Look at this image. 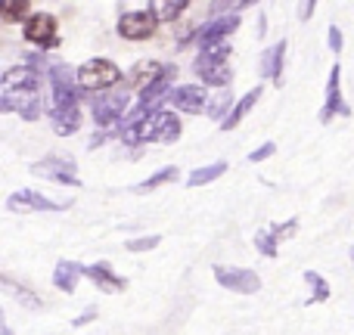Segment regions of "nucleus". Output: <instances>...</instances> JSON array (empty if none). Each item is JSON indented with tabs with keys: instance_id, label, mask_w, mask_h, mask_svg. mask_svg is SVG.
<instances>
[{
	"instance_id": "obj_1",
	"label": "nucleus",
	"mask_w": 354,
	"mask_h": 335,
	"mask_svg": "<svg viewBox=\"0 0 354 335\" xmlns=\"http://www.w3.org/2000/svg\"><path fill=\"white\" fill-rule=\"evenodd\" d=\"M180 137V122L171 112H156V115H147L143 122H137L134 128L124 131V143H147V140H156V143H174Z\"/></svg>"
},
{
	"instance_id": "obj_2",
	"label": "nucleus",
	"mask_w": 354,
	"mask_h": 335,
	"mask_svg": "<svg viewBox=\"0 0 354 335\" xmlns=\"http://www.w3.org/2000/svg\"><path fill=\"white\" fill-rule=\"evenodd\" d=\"M122 81V68L109 59H91L78 68V84L84 90H106Z\"/></svg>"
},
{
	"instance_id": "obj_3",
	"label": "nucleus",
	"mask_w": 354,
	"mask_h": 335,
	"mask_svg": "<svg viewBox=\"0 0 354 335\" xmlns=\"http://www.w3.org/2000/svg\"><path fill=\"white\" fill-rule=\"evenodd\" d=\"M0 109L3 112H19L28 122H37L44 112L41 93L37 87H22V90H0Z\"/></svg>"
},
{
	"instance_id": "obj_4",
	"label": "nucleus",
	"mask_w": 354,
	"mask_h": 335,
	"mask_svg": "<svg viewBox=\"0 0 354 335\" xmlns=\"http://www.w3.org/2000/svg\"><path fill=\"white\" fill-rule=\"evenodd\" d=\"M214 280H218L224 289L239 292V295H255L258 289H261L258 274L243 270V267H224V264H214Z\"/></svg>"
},
{
	"instance_id": "obj_5",
	"label": "nucleus",
	"mask_w": 354,
	"mask_h": 335,
	"mask_svg": "<svg viewBox=\"0 0 354 335\" xmlns=\"http://www.w3.org/2000/svg\"><path fill=\"white\" fill-rule=\"evenodd\" d=\"M31 174L47 177V180H59V183H66V186H81L75 162L66 159V155H50V159L35 162V165H31Z\"/></svg>"
},
{
	"instance_id": "obj_6",
	"label": "nucleus",
	"mask_w": 354,
	"mask_h": 335,
	"mask_svg": "<svg viewBox=\"0 0 354 335\" xmlns=\"http://www.w3.org/2000/svg\"><path fill=\"white\" fill-rule=\"evenodd\" d=\"M6 208L10 211H66L68 202H53L47 195L35 193V189H19L6 199Z\"/></svg>"
},
{
	"instance_id": "obj_7",
	"label": "nucleus",
	"mask_w": 354,
	"mask_h": 335,
	"mask_svg": "<svg viewBox=\"0 0 354 335\" xmlns=\"http://www.w3.org/2000/svg\"><path fill=\"white\" fill-rule=\"evenodd\" d=\"M339 78H342V66H333L330 68V81H326V103H324V109H320V122H330L333 115H351V109H348V103L342 99V87H339Z\"/></svg>"
},
{
	"instance_id": "obj_8",
	"label": "nucleus",
	"mask_w": 354,
	"mask_h": 335,
	"mask_svg": "<svg viewBox=\"0 0 354 335\" xmlns=\"http://www.w3.org/2000/svg\"><path fill=\"white\" fill-rule=\"evenodd\" d=\"M25 37L37 47H56V19L50 12H35L25 22Z\"/></svg>"
},
{
	"instance_id": "obj_9",
	"label": "nucleus",
	"mask_w": 354,
	"mask_h": 335,
	"mask_svg": "<svg viewBox=\"0 0 354 335\" xmlns=\"http://www.w3.org/2000/svg\"><path fill=\"white\" fill-rule=\"evenodd\" d=\"M156 31V16L153 12H124L118 19V35L128 41H147Z\"/></svg>"
},
{
	"instance_id": "obj_10",
	"label": "nucleus",
	"mask_w": 354,
	"mask_h": 335,
	"mask_svg": "<svg viewBox=\"0 0 354 335\" xmlns=\"http://www.w3.org/2000/svg\"><path fill=\"white\" fill-rule=\"evenodd\" d=\"M236 28H239V16H236V12H227V16L212 19L208 25H202V28H199V37H196V41H199V50L208 47V44H221L227 35H230V31H236Z\"/></svg>"
},
{
	"instance_id": "obj_11",
	"label": "nucleus",
	"mask_w": 354,
	"mask_h": 335,
	"mask_svg": "<svg viewBox=\"0 0 354 335\" xmlns=\"http://www.w3.org/2000/svg\"><path fill=\"white\" fill-rule=\"evenodd\" d=\"M196 75L214 87L230 84V66H227V59H218V56H199L196 59Z\"/></svg>"
},
{
	"instance_id": "obj_12",
	"label": "nucleus",
	"mask_w": 354,
	"mask_h": 335,
	"mask_svg": "<svg viewBox=\"0 0 354 335\" xmlns=\"http://www.w3.org/2000/svg\"><path fill=\"white\" fill-rule=\"evenodd\" d=\"M168 99H171L174 109H180V112H199V109H208L205 90H202V87H193V84H187V87H174L171 97H168Z\"/></svg>"
},
{
	"instance_id": "obj_13",
	"label": "nucleus",
	"mask_w": 354,
	"mask_h": 335,
	"mask_svg": "<svg viewBox=\"0 0 354 335\" xmlns=\"http://www.w3.org/2000/svg\"><path fill=\"white\" fill-rule=\"evenodd\" d=\"M124 106H128V93L115 90V93L100 99L97 109H93V118H97V124H112L118 115H124Z\"/></svg>"
},
{
	"instance_id": "obj_14",
	"label": "nucleus",
	"mask_w": 354,
	"mask_h": 335,
	"mask_svg": "<svg viewBox=\"0 0 354 335\" xmlns=\"http://www.w3.org/2000/svg\"><path fill=\"white\" fill-rule=\"evenodd\" d=\"M50 124H53L56 134L68 137L81 128V109L78 106H53L50 109Z\"/></svg>"
},
{
	"instance_id": "obj_15",
	"label": "nucleus",
	"mask_w": 354,
	"mask_h": 335,
	"mask_svg": "<svg viewBox=\"0 0 354 335\" xmlns=\"http://www.w3.org/2000/svg\"><path fill=\"white\" fill-rule=\"evenodd\" d=\"M84 276H87V280L97 283V286L103 289V292H112V295H115V292H122V289H124V280H122V276L112 274V267H109L106 261H100V264H87V267H84Z\"/></svg>"
},
{
	"instance_id": "obj_16",
	"label": "nucleus",
	"mask_w": 354,
	"mask_h": 335,
	"mask_svg": "<svg viewBox=\"0 0 354 335\" xmlns=\"http://www.w3.org/2000/svg\"><path fill=\"white\" fill-rule=\"evenodd\" d=\"M168 66H162V62H140V66L134 68V75H131V81H134V87H140V90H149L153 84H159L162 78H165Z\"/></svg>"
},
{
	"instance_id": "obj_17",
	"label": "nucleus",
	"mask_w": 354,
	"mask_h": 335,
	"mask_svg": "<svg viewBox=\"0 0 354 335\" xmlns=\"http://www.w3.org/2000/svg\"><path fill=\"white\" fill-rule=\"evenodd\" d=\"M283 53H286V41H277L274 47H268L264 50V56H261V75L264 78H274V84H280Z\"/></svg>"
},
{
	"instance_id": "obj_18",
	"label": "nucleus",
	"mask_w": 354,
	"mask_h": 335,
	"mask_svg": "<svg viewBox=\"0 0 354 335\" xmlns=\"http://www.w3.org/2000/svg\"><path fill=\"white\" fill-rule=\"evenodd\" d=\"M81 274H84V267L81 264H72V261H59L53 270V286L62 289V292H75V286H78Z\"/></svg>"
},
{
	"instance_id": "obj_19",
	"label": "nucleus",
	"mask_w": 354,
	"mask_h": 335,
	"mask_svg": "<svg viewBox=\"0 0 354 335\" xmlns=\"http://www.w3.org/2000/svg\"><path fill=\"white\" fill-rule=\"evenodd\" d=\"M258 99H261V87H255V90H249V93H245V97L239 99L236 106H233V112H230V115H227L224 122H221V128H224V131H233L239 122H243L245 115H249V112H252V106H255Z\"/></svg>"
},
{
	"instance_id": "obj_20",
	"label": "nucleus",
	"mask_w": 354,
	"mask_h": 335,
	"mask_svg": "<svg viewBox=\"0 0 354 335\" xmlns=\"http://www.w3.org/2000/svg\"><path fill=\"white\" fill-rule=\"evenodd\" d=\"M227 171V162H214V165H205V168H196L193 174L187 177V186H202V183H212L214 177H221Z\"/></svg>"
},
{
	"instance_id": "obj_21",
	"label": "nucleus",
	"mask_w": 354,
	"mask_h": 335,
	"mask_svg": "<svg viewBox=\"0 0 354 335\" xmlns=\"http://www.w3.org/2000/svg\"><path fill=\"white\" fill-rule=\"evenodd\" d=\"M230 103H233V97H230V90H218V93H214V97L212 99H208V115H212V118H224V115H230Z\"/></svg>"
},
{
	"instance_id": "obj_22",
	"label": "nucleus",
	"mask_w": 354,
	"mask_h": 335,
	"mask_svg": "<svg viewBox=\"0 0 354 335\" xmlns=\"http://www.w3.org/2000/svg\"><path fill=\"white\" fill-rule=\"evenodd\" d=\"M305 283L308 286H314V295L308 298V305H314V301H326L330 298V286H326V280L320 274H314V270H308L305 274Z\"/></svg>"
},
{
	"instance_id": "obj_23",
	"label": "nucleus",
	"mask_w": 354,
	"mask_h": 335,
	"mask_svg": "<svg viewBox=\"0 0 354 335\" xmlns=\"http://www.w3.org/2000/svg\"><path fill=\"white\" fill-rule=\"evenodd\" d=\"M168 180H177V168H165V171H159V174H153V177H147L143 183H137V193H149V189H156V186H162V183H168Z\"/></svg>"
},
{
	"instance_id": "obj_24",
	"label": "nucleus",
	"mask_w": 354,
	"mask_h": 335,
	"mask_svg": "<svg viewBox=\"0 0 354 335\" xmlns=\"http://www.w3.org/2000/svg\"><path fill=\"white\" fill-rule=\"evenodd\" d=\"M25 12H28V0H3V3H0V16L10 19V22L25 19Z\"/></svg>"
},
{
	"instance_id": "obj_25",
	"label": "nucleus",
	"mask_w": 354,
	"mask_h": 335,
	"mask_svg": "<svg viewBox=\"0 0 354 335\" xmlns=\"http://www.w3.org/2000/svg\"><path fill=\"white\" fill-rule=\"evenodd\" d=\"M255 249L261 251L264 258H277V239L270 230H258L255 233Z\"/></svg>"
},
{
	"instance_id": "obj_26",
	"label": "nucleus",
	"mask_w": 354,
	"mask_h": 335,
	"mask_svg": "<svg viewBox=\"0 0 354 335\" xmlns=\"http://www.w3.org/2000/svg\"><path fill=\"white\" fill-rule=\"evenodd\" d=\"M3 286H6V289H10V292H12V295H16V298H19V301H22V305L35 307V311H37V307H41V301H37V298H35V295H31V292H28V289H22V286H12V280H10V276H3Z\"/></svg>"
},
{
	"instance_id": "obj_27",
	"label": "nucleus",
	"mask_w": 354,
	"mask_h": 335,
	"mask_svg": "<svg viewBox=\"0 0 354 335\" xmlns=\"http://www.w3.org/2000/svg\"><path fill=\"white\" fill-rule=\"evenodd\" d=\"M159 242H162V236H140V239H128L124 249L128 251H149V249H156Z\"/></svg>"
},
{
	"instance_id": "obj_28",
	"label": "nucleus",
	"mask_w": 354,
	"mask_h": 335,
	"mask_svg": "<svg viewBox=\"0 0 354 335\" xmlns=\"http://www.w3.org/2000/svg\"><path fill=\"white\" fill-rule=\"evenodd\" d=\"M187 10V0H168V3H156V12H162V19H177L180 12Z\"/></svg>"
},
{
	"instance_id": "obj_29",
	"label": "nucleus",
	"mask_w": 354,
	"mask_h": 335,
	"mask_svg": "<svg viewBox=\"0 0 354 335\" xmlns=\"http://www.w3.org/2000/svg\"><path fill=\"white\" fill-rule=\"evenodd\" d=\"M295 227H299V220H286V224H280V227H274V230H270V233H274V239H283V236H289V233H292L295 230Z\"/></svg>"
},
{
	"instance_id": "obj_30",
	"label": "nucleus",
	"mask_w": 354,
	"mask_h": 335,
	"mask_svg": "<svg viewBox=\"0 0 354 335\" xmlns=\"http://www.w3.org/2000/svg\"><path fill=\"white\" fill-rule=\"evenodd\" d=\"M268 155H274V143H264V146H258L255 153L249 155V162H264Z\"/></svg>"
},
{
	"instance_id": "obj_31",
	"label": "nucleus",
	"mask_w": 354,
	"mask_h": 335,
	"mask_svg": "<svg viewBox=\"0 0 354 335\" xmlns=\"http://www.w3.org/2000/svg\"><path fill=\"white\" fill-rule=\"evenodd\" d=\"M330 47L336 50V53H339V50H342V31H339L336 25H333V28H330Z\"/></svg>"
},
{
	"instance_id": "obj_32",
	"label": "nucleus",
	"mask_w": 354,
	"mask_h": 335,
	"mask_svg": "<svg viewBox=\"0 0 354 335\" xmlns=\"http://www.w3.org/2000/svg\"><path fill=\"white\" fill-rule=\"evenodd\" d=\"M93 317H97V311H93V307H87V311L84 314H81V317L78 320H75V326H84V323H91V320Z\"/></svg>"
},
{
	"instance_id": "obj_33",
	"label": "nucleus",
	"mask_w": 354,
	"mask_h": 335,
	"mask_svg": "<svg viewBox=\"0 0 354 335\" xmlns=\"http://www.w3.org/2000/svg\"><path fill=\"white\" fill-rule=\"evenodd\" d=\"M314 12V3H301V19H308Z\"/></svg>"
},
{
	"instance_id": "obj_34",
	"label": "nucleus",
	"mask_w": 354,
	"mask_h": 335,
	"mask_svg": "<svg viewBox=\"0 0 354 335\" xmlns=\"http://www.w3.org/2000/svg\"><path fill=\"white\" fill-rule=\"evenodd\" d=\"M3 335H12V329H10V326H3Z\"/></svg>"
}]
</instances>
